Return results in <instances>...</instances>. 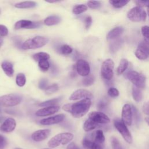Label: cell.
Listing matches in <instances>:
<instances>
[{
	"label": "cell",
	"instance_id": "cell-45",
	"mask_svg": "<svg viewBox=\"0 0 149 149\" xmlns=\"http://www.w3.org/2000/svg\"><path fill=\"white\" fill-rule=\"evenodd\" d=\"M7 144L6 139L3 136L0 134V149H5Z\"/></svg>",
	"mask_w": 149,
	"mask_h": 149
},
{
	"label": "cell",
	"instance_id": "cell-55",
	"mask_svg": "<svg viewBox=\"0 0 149 149\" xmlns=\"http://www.w3.org/2000/svg\"><path fill=\"white\" fill-rule=\"evenodd\" d=\"M3 120H4V117H2V116H0V122H2Z\"/></svg>",
	"mask_w": 149,
	"mask_h": 149
},
{
	"label": "cell",
	"instance_id": "cell-16",
	"mask_svg": "<svg viewBox=\"0 0 149 149\" xmlns=\"http://www.w3.org/2000/svg\"><path fill=\"white\" fill-rule=\"evenodd\" d=\"M51 130L49 129H41L33 133L31 137L33 140L39 142L47 139L49 136Z\"/></svg>",
	"mask_w": 149,
	"mask_h": 149
},
{
	"label": "cell",
	"instance_id": "cell-1",
	"mask_svg": "<svg viewBox=\"0 0 149 149\" xmlns=\"http://www.w3.org/2000/svg\"><path fill=\"white\" fill-rule=\"evenodd\" d=\"M91 105V99L84 98L74 103H69L65 104L62 109L71 113V115L77 118H81L85 115Z\"/></svg>",
	"mask_w": 149,
	"mask_h": 149
},
{
	"label": "cell",
	"instance_id": "cell-32",
	"mask_svg": "<svg viewBox=\"0 0 149 149\" xmlns=\"http://www.w3.org/2000/svg\"><path fill=\"white\" fill-rule=\"evenodd\" d=\"M26 81L25 75L22 73H19L17 74L16 77V83L19 87H23L24 86Z\"/></svg>",
	"mask_w": 149,
	"mask_h": 149
},
{
	"label": "cell",
	"instance_id": "cell-26",
	"mask_svg": "<svg viewBox=\"0 0 149 149\" xmlns=\"http://www.w3.org/2000/svg\"><path fill=\"white\" fill-rule=\"evenodd\" d=\"M99 126V124L94 122L90 119L88 118L83 124V129L86 132L91 131Z\"/></svg>",
	"mask_w": 149,
	"mask_h": 149
},
{
	"label": "cell",
	"instance_id": "cell-46",
	"mask_svg": "<svg viewBox=\"0 0 149 149\" xmlns=\"http://www.w3.org/2000/svg\"><path fill=\"white\" fill-rule=\"evenodd\" d=\"M8 34V28L3 24H0V36L4 37L7 36Z\"/></svg>",
	"mask_w": 149,
	"mask_h": 149
},
{
	"label": "cell",
	"instance_id": "cell-7",
	"mask_svg": "<svg viewBox=\"0 0 149 149\" xmlns=\"http://www.w3.org/2000/svg\"><path fill=\"white\" fill-rule=\"evenodd\" d=\"M113 125L117 130L122 135L124 140L129 144L132 143L133 141L132 134L123 120L119 118L115 119L113 120Z\"/></svg>",
	"mask_w": 149,
	"mask_h": 149
},
{
	"label": "cell",
	"instance_id": "cell-29",
	"mask_svg": "<svg viewBox=\"0 0 149 149\" xmlns=\"http://www.w3.org/2000/svg\"><path fill=\"white\" fill-rule=\"evenodd\" d=\"M109 3L115 8H122L123 6H126L129 2L128 0H110L109 1Z\"/></svg>",
	"mask_w": 149,
	"mask_h": 149
},
{
	"label": "cell",
	"instance_id": "cell-44",
	"mask_svg": "<svg viewBox=\"0 0 149 149\" xmlns=\"http://www.w3.org/2000/svg\"><path fill=\"white\" fill-rule=\"evenodd\" d=\"M48 81L46 79H41L38 83V87L41 90H45L47 86Z\"/></svg>",
	"mask_w": 149,
	"mask_h": 149
},
{
	"label": "cell",
	"instance_id": "cell-8",
	"mask_svg": "<svg viewBox=\"0 0 149 149\" xmlns=\"http://www.w3.org/2000/svg\"><path fill=\"white\" fill-rule=\"evenodd\" d=\"M22 101V97L16 94H9L0 97V106L9 107H13Z\"/></svg>",
	"mask_w": 149,
	"mask_h": 149
},
{
	"label": "cell",
	"instance_id": "cell-35",
	"mask_svg": "<svg viewBox=\"0 0 149 149\" xmlns=\"http://www.w3.org/2000/svg\"><path fill=\"white\" fill-rule=\"evenodd\" d=\"M72 48L69 45H63L59 48V52L63 55H69L72 52Z\"/></svg>",
	"mask_w": 149,
	"mask_h": 149
},
{
	"label": "cell",
	"instance_id": "cell-52",
	"mask_svg": "<svg viewBox=\"0 0 149 149\" xmlns=\"http://www.w3.org/2000/svg\"><path fill=\"white\" fill-rule=\"evenodd\" d=\"M145 121L147 123V125L149 126V117L145 118Z\"/></svg>",
	"mask_w": 149,
	"mask_h": 149
},
{
	"label": "cell",
	"instance_id": "cell-23",
	"mask_svg": "<svg viewBox=\"0 0 149 149\" xmlns=\"http://www.w3.org/2000/svg\"><path fill=\"white\" fill-rule=\"evenodd\" d=\"M129 66V61L125 58H122L120 59L118 67L116 69V74L118 75H120L123 74L127 69Z\"/></svg>",
	"mask_w": 149,
	"mask_h": 149
},
{
	"label": "cell",
	"instance_id": "cell-39",
	"mask_svg": "<svg viewBox=\"0 0 149 149\" xmlns=\"http://www.w3.org/2000/svg\"><path fill=\"white\" fill-rule=\"evenodd\" d=\"M59 89V87L57 84H53L51 86H48L46 89L45 90V92L47 94H50L52 93H54L58 91Z\"/></svg>",
	"mask_w": 149,
	"mask_h": 149
},
{
	"label": "cell",
	"instance_id": "cell-12",
	"mask_svg": "<svg viewBox=\"0 0 149 149\" xmlns=\"http://www.w3.org/2000/svg\"><path fill=\"white\" fill-rule=\"evenodd\" d=\"M122 120L126 126H131L133 120V113L131 105L125 104L122 109Z\"/></svg>",
	"mask_w": 149,
	"mask_h": 149
},
{
	"label": "cell",
	"instance_id": "cell-18",
	"mask_svg": "<svg viewBox=\"0 0 149 149\" xmlns=\"http://www.w3.org/2000/svg\"><path fill=\"white\" fill-rule=\"evenodd\" d=\"M59 110V107L58 106H52L44 107L38 109L36 112V115L38 116H46L53 115Z\"/></svg>",
	"mask_w": 149,
	"mask_h": 149
},
{
	"label": "cell",
	"instance_id": "cell-5",
	"mask_svg": "<svg viewBox=\"0 0 149 149\" xmlns=\"http://www.w3.org/2000/svg\"><path fill=\"white\" fill-rule=\"evenodd\" d=\"M127 17L132 22H140L146 20L147 13L143 8L136 6L127 12Z\"/></svg>",
	"mask_w": 149,
	"mask_h": 149
},
{
	"label": "cell",
	"instance_id": "cell-54",
	"mask_svg": "<svg viewBox=\"0 0 149 149\" xmlns=\"http://www.w3.org/2000/svg\"><path fill=\"white\" fill-rule=\"evenodd\" d=\"M47 2H49V3H55V2H58V1H47Z\"/></svg>",
	"mask_w": 149,
	"mask_h": 149
},
{
	"label": "cell",
	"instance_id": "cell-58",
	"mask_svg": "<svg viewBox=\"0 0 149 149\" xmlns=\"http://www.w3.org/2000/svg\"><path fill=\"white\" fill-rule=\"evenodd\" d=\"M1 9H0V14H1Z\"/></svg>",
	"mask_w": 149,
	"mask_h": 149
},
{
	"label": "cell",
	"instance_id": "cell-14",
	"mask_svg": "<svg viewBox=\"0 0 149 149\" xmlns=\"http://www.w3.org/2000/svg\"><path fill=\"white\" fill-rule=\"evenodd\" d=\"M40 24L41 22H33L29 20H20L15 24V29H35L38 27Z\"/></svg>",
	"mask_w": 149,
	"mask_h": 149
},
{
	"label": "cell",
	"instance_id": "cell-13",
	"mask_svg": "<svg viewBox=\"0 0 149 149\" xmlns=\"http://www.w3.org/2000/svg\"><path fill=\"white\" fill-rule=\"evenodd\" d=\"M93 98V95L90 91L86 89H78L73 92V93L70 95L69 97V100L75 101L81 98L91 99Z\"/></svg>",
	"mask_w": 149,
	"mask_h": 149
},
{
	"label": "cell",
	"instance_id": "cell-6",
	"mask_svg": "<svg viewBox=\"0 0 149 149\" xmlns=\"http://www.w3.org/2000/svg\"><path fill=\"white\" fill-rule=\"evenodd\" d=\"M114 66L115 63L112 59H107L102 62L101 67V74L104 79L111 80L112 79Z\"/></svg>",
	"mask_w": 149,
	"mask_h": 149
},
{
	"label": "cell",
	"instance_id": "cell-37",
	"mask_svg": "<svg viewBox=\"0 0 149 149\" xmlns=\"http://www.w3.org/2000/svg\"><path fill=\"white\" fill-rule=\"evenodd\" d=\"M87 6L91 9H98L101 7V3L98 1H88L87 2Z\"/></svg>",
	"mask_w": 149,
	"mask_h": 149
},
{
	"label": "cell",
	"instance_id": "cell-22",
	"mask_svg": "<svg viewBox=\"0 0 149 149\" xmlns=\"http://www.w3.org/2000/svg\"><path fill=\"white\" fill-rule=\"evenodd\" d=\"M123 38H116L113 41H112L109 45V50L111 53H115L117 52L122 46L123 44Z\"/></svg>",
	"mask_w": 149,
	"mask_h": 149
},
{
	"label": "cell",
	"instance_id": "cell-49",
	"mask_svg": "<svg viewBox=\"0 0 149 149\" xmlns=\"http://www.w3.org/2000/svg\"><path fill=\"white\" fill-rule=\"evenodd\" d=\"M107 101H104V100H102V101H100L98 104V105H97L98 109H100V110L105 109V108H107Z\"/></svg>",
	"mask_w": 149,
	"mask_h": 149
},
{
	"label": "cell",
	"instance_id": "cell-48",
	"mask_svg": "<svg viewBox=\"0 0 149 149\" xmlns=\"http://www.w3.org/2000/svg\"><path fill=\"white\" fill-rule=\"evenodd\" d=\"M142 111L144 114L149 116V101H146L143 104Z\"/></svg>",
	"mask_w": 149,
	"mask_h": 149
},
{
	"label": "cell",
	"instance_id": "cell-17",
	"mask_svg": "<svg viewBox=\"0 0 149 149\" xmlns=\"http://www.w3.org/2000/svg\"><path fill=\"white\" fill-rule=\"evenodd\" d=\"M16 125L15 120L12 118H8L6 119L1 125L0 130L3 132L9 133L15 129Z\"/></svg>",
	"mask_w": 149,
	"mask_h": 149
},
{
	"label": "cell",
	"instance_id": "cell-4",
	"mask_svg": "<svg viewBox=\"0 0 149 149\" xmlns=\"http://www.w3.org/2000/svg\"><path fill=\"white\" fill-rule=\"evenodd\" d=\"M125 76L135 87L140 89H143L145 87L146 79L143 74L134 70H131L126 73Z\"/></svg>",
	"mask_w": 149,
	"mask_h": 149
},
{
	"label": "cell",
	"instance_id": "cell-59",
	"mask_svg": "<svg viewBox=\"0 0 149 149\" xmlns=\"http://www.w3.org/2000/svg\"><path fill=\"white\" fill-rule=\"evenodd\" d=\"M17 149H21V148H17Z\"/></svg>",
	"mask_w": 149,
	"mask_h": 149
},
{
	"label": "cell",
	"instance_id": "cell-24",
	"mask_svg": "<svg viewBox=\"0 0 149 149\" xmlns=\"http://www.w3.org/2000/svg\"><path fill=\"white\" fill-rule=\"evenodd\" d=\"M132 95L133 100L136 102H140L143 100V94L141 89L135 87L134 86H132Z\"/></svg>",
	"mask_w": 149,
	"mask_h": 149
},
{
	"label": "cell",
	"instance_id": "cell-9",
	"mask_svg": "<svg viewBox=\"0 0 149 149\" xmlns=\"http://www.w3.org/2000/svg\"><path fill=\"white\" fill-rule=\"evenodd\" d=\"M134 55L140 60L147 59L149 57V44L144 40L141 41L134 52Z\"/></svg>",
	"mask_w": 149,
	"mask_h": 149
},
{
	"label": "cell",
	"instance_id": "cell-57",
	"mask_svg": "<svg viewBox=\"0 0 149 149\" xmlns=\"http://www.w3.org/2000/svg\"><path fill=\"white\" fill-rule=\"evenodd\" d=\"M43 149H51V148H43Z\"/></svg>",
	"mask_w": 149,
	"mask_h": 149
},
{
	"label": "cell",
	"instance_id": "cell-51",
	"mask_svg": "<svg viewBox=\"0 0 149 149\" xmlns=\"http://www.w3.org/2000/svg\"><path fill=\"white\" fill-rule=\"evenodd\" d=\"M66 149H79V148L74 143L72 142V143H70V144H69Z\"/></svg>",
	"mask_w": 149,
	"mask_h": 149
},
{
	"label": "cell",
	"instance_id": "cell-38",
	"mask_svg": "<svg viewBox=\"0 0 149 149\" xmlns=\"http://www.w3.org/2000/svg\"><path fill=\"white\" fill-rule=\"evenodd\" d=\"M131 106H132V108L133 117L134 118L136 123L137 124V123H139L140 120V115L139 111L137 109V108L136 107H134V105H131Z\"/></svg>",
	"mask_w": 149,
	"mask_h": 149
},
{
	"label": "cell",
	"instance_id": "cell-36",
	"mask_svg": "<svg viewBox=\"0 0 149 149\" xmlns=\"http://www.w3.org/2000/svg\"><path fill=\"white\" fill-rule=\"evenodd\" d=\"M50 65L48 60H44L38 62V67L43 72L47 71L49 68Z\"/></svg>",
	"mask_w": 149,
	"mask_h": 149
},
{
	"label": "cell",
	"instance_id": "cell-33",
	"mask_svg": "<svg viewBox=\"0 0 149 149\" xmlns=\"http://www.w3.org/2000/svg\"><path fill=\"white\" fill-rule=\"evenodd\" d=\"M94 82V77L92 74L86 76L82 80V84L84 86H90Z\"/></svg>",
	"mask_w": 149,
	"mask_h": 149
},
{
	"label": "cell",
	"instance_id": "cell-25",
	"mask_svg": "<svg viewBox=\"0 0 149 149\" xmlns=\"http://www.w3.org/2000/svg\"><path fill=\"white\" fill-rule=\"evenodd\" d=\"M61 17L57 15H51L46 17L44 23L47 26H53L58 24L61 22Z\"/></svg>",
	"mask_w": 149,
	"mask_h": 149
},
{
	"label": "cell",
	"instance_id": "cell-15",
	"mask_svg": "<svg viewBox=\"0 0 149 149\" xmlns=\"http://www.w3.org/2000/svg\"><path fill=\"white\" fill-rule=\"evenodd\" d=\"M65 118V115L64 114L61 113L54 115L53 116L42 119L40 121V123L42 125H51L57 124L60 122H62L64 120Z\"/></svg>",
	"mask_w": 149,
	"mask_h": 149
},
{
	"label": "cell",
	"instance_id": "cell-2",
	"mask_svg": "<svg viewBox=\"0 0 149 149\" xmlns=\"http://www.w3.org/2000/svg\"><path fill=\"white\" fill-rule=\"evenodd\" d=\"M73 134L69 132L59 133L49 140L48 146L50 148H55L60 145L67 144L73 140Z\"/></svg>",
	"mask_w": 149,
	"mask_h": 149
},
{
	"label": "cell",
	"instance_id": "cell-10",
	"mask_svg": "<svg viewBox=\"0 0 149 149\" xmlns=\"http://www.w3.org/2000/svg\"><path fill=\"white\" fill-rule=\"evenodd\" d=\"M88 118L98 124H107L110 122L109 118L104 112L93 111L88 114Z\"/></svg>",
	"mask_w": 149,
	"mask_h": 149
},
{
	"label": "cell",
	"instance_id": "cell-40",
	"mask_svg": "<svg viewBox=\"0 0 149 149\" xmlns=\"http://www.w3.org/2000/svg\"><path fill=\"white\" fill-rule=\"evenodd\" d=\"M108 95L112 98H116L119 96V91L115 87H110L107 91Z\"/></svg>",
	"mask_w": 149,
	"mask_h": 149
},
{
	"label": "cell",
	"instance_id": "cell-19",
	"mask_svg": "<svg viewBox=\"0 0 149 149\" xmlns=\"http://www.w3.org/2000/svg\"><path fill=\"white\" fill-rule=\"evenodd\" d=\"M124 28L121 26H117L111 29L107 35V39L108 40H115L118 38L123 33Z\"/></svg>",
	"mask_w": 149,
	"mask_h": 149
},
{
	"label": "cell",
	"instance_id": "cell-27",
	"mask_svg": "<svg viewBox=\"0 0 149 149\" xmlns=\"http://www.w3.org/2000/svg\"><path fill=\"white\" fill-rule=\"evenodd\" d=\"M36 5H37V3L34 1H23V2L16 3L15 5V6L17 8L27 9V8H34Z\"/></svg>",
	"mask_w": 149,
	"mask_h": 149
},
{
	"label": "cell",
	"instance_id": "cell-50",
	"mask_svg": "<svg viewBox=\"0 0 149 149\" xmlns=\"http://www.w3.org/2000/svg\"><path fill=\"white\" fill-rule=\"evenodd\" d=\"M91 149H103V145L93 142V144Z\"/></svg>",
	"mask_w": 149,
	"mask_h": 149
},
{
	"label": "cell",
	"instance_id": "cell-41",
	"mask_svg": "<svg viewBox=\"0 0 149 149\" xmlns=\"http://www.w3.org/2000/svg\"><path fill=\"white\" fill-rule=\"evenodd\" d=\"M111 146L112 149H122V145L119 141L115 137H111Z\"/></svg>",
	"mask_w": 149,
	"mask_h": 149
},
{
	"label": "cell",
	"instance_id": "cell-31",
	"mask_svg": "<svg viewBox=\"0 0 149 149\" xmlns=\"http://www.w3.org/2000/svg\"><path fill=\"white\" fill-rule=\"evenodd\" d=\"M87 10V6L84 4H78L73 6L72 12L75 15H79Z\"/></svg>",
	"mask_w": 149,
	"mask_h": 149
},
{
	"label": "cell",
	"instance_id": "cell-34",
	"mask_svg": "<svg viewBox=\"0 0 149 149\" xmlns=\"http://www.w3.org/2000/svg\"><path fill=\"white\" fill-rule=\"evenodd\" d=\"M141 32L144 38V41L149 44V26H143L141 28Z\"/></svg>",
	"mask_w": 149,
	"mask_h": 149
},
{
	"label": "cell",
	"instance_id": "cell-42",
	"mask_svg": "<svg viewBox=\"0 0 149 149\" xmlns=\"http://www.w3.org/2000/svg\"><path fill=\"white\" fill-rule=\"evenodd\" d=\"M93 144V140H91L86 137H85L82 141L83 147L85 149H91Z\"/></svg>",
	"mask_w": 149,
	"mask_h": 149
},
{
	"label": "cell",
	"instance_id": "cell-53",
	"mask_svg": "<svg viewBox=\"0 0 149 149\" xmlns=\"http://www.w3.org/2000/svg\"><path fill=\"white\" fill-rule=\"evenodd\" d=\"M2 43H3V39L0 37V48H1V45H2Z\"/></svg>",
	"mask_w": 149,
	"mask_h": 149
},
{
	"label": "cell",
	"instance_id": "cell-11",
	"mask_svg": "<svg viewBox=\"0 0 149 149\" xmlns=\"http://www.w3.org/2000/svg\"><path fill=\"white\" fill-rule=\"evenodd\" d=\"M76 69L79 75L84 77L89 75L90 72V67L88 62L82 59L77 60L76 63Z\"/></svg>",
	"mask_w": 149,
	"mask_h": 149
},
{
	"label": "cell",
	"instance_id": "cell-20",
	"mask_svg": "<svg viewBox=\"0 0 149 149\" xmlns=\"http://www.w3.org/2000/svg\"><path fill=\"white\" fill-rule=\"evenodd\" d=\"M93 141L98 144H103L105 141V136L102 130L98 129L92 133Z\"/></svg>",
	"mask_w": 149,
	"mask_h": 149
},
{
	"label": "cell",
	"instance_id": "cell-28",
	"mask_svg": "<svg viewBox=\"0 0 149 149\" xmlns=\"http://www.w3.org/2000/svg\"><path fill=\"white\" fill-rule=\"evenodd\" d=\"M62 99V97H58L55 98H53L49 100L45 101L44 102H41L39 104V106L42 107H52V106H56L55 105L58 104Z\"/></svg>",
	"mask_w": 149,
	"mask_h": 149
},
{
	"label": "cell",
	"instance_id": "cell-56",
	"mask_svg": "<svg viewBox=\"0 0 149 149\" xmlns=\"http://www.w3.org/2000/svg\"><path fill=\"white\" fill-rule=\"evenodd\" d=\"M147 8V14H148V16L149 17V5H148V6Z\"/></svg>",
	"mask_w": 149,
	"mask_h": 149
},
{
	"label": "cell",
	"instance_id": "cell-21",
	"mask_svg": "<svg viewBox=\"0 0 149 149\" xmlns=\"http://www.w3.org/2000/svg\"><path fill=\"white\" fill-rule=\"evenodd\" d=\"M1 67L5 72V73L9 77L13 76L14 73V69L13 65L11 62L8 61H4L1 64Z\"/></svg>",
	"mask_w": 149,
	"mask_h": 149
},
{
	"label": "cell",
	"instance_id": "cell-47",
	"mask_svg": "<svg viewBox=\"0 0 149 149\" xmlns=\"http://www.w3.org/2000/svg\"><path fill=\"white\" fill-rule=\"evenodd\" d=\"M92 23V18L91 16H87L85 19H84V26H85V28L86 30H88Z\"/></svg>",
	"mask_w": 149,
	"mask_h": 149
},
{
	"label": "cell",
	"instance_id": "cell-43",
	"mask_svg": "<svg viewBox=\"0 0 149 149\" xmlns=\"http://www.w3.org/2000/svg\"><path fill=\"white\" fill-rule=\"evenodd\" d=\"M135 3L137 5V6L144 8V7H147L149 5V1H144V0H137L134 1Z\"/></svg>",
	"mask_w": 149,
	"mask_h": 149
},
{
	"label": "cell",
	"instance_id": "cell-3",
	"mask_svg": "<svg viewBox=\"0 0 149 149\" xmlns=\"http://www.w3.org/2000/svg\"><path fill=\"white\" fill-rule=\"evenodd\" d=\"M48 42V38L43 36H36L27 39L22 45L23 49H34L41 48L46 45Z\"/></svg>",
	"mask_w": 149,
	"mask_h": 149
},
{
	"label": "cell",
	"instance_id": "cell-30",
	"mask_svg": "<svg viewBox=\"0 0 149 149\" xmlns=\"http://www.w3.org/2000/svg\"><path fill=\"white\" fill-rule=\"evenodd\" d=\"M33 58L35 61H36L38 62L41 61L48 60V59H49L50 56L48 54H47L46 52H38V53L34 54L33 55Z\"/></svg>",
	"mask_w": 149,
	"mask_h": 149
}]
</instances>
